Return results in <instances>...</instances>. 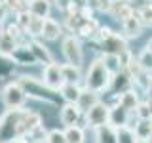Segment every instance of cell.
Here are the masks:
<instances>
[{"mask_svg": "<svg viewBox=\"0 0 152 143\" xmlns=\"http://www.w3.org/2000/svg\"><path fill=\"white\" fill-rule=\"evenodd\" d=\"M110 84H112V74L107 71L103 59L99 57L89 65L88 73H86V90L93 94H101L110 88Z\"/></svg>", "mask_w": 152, "mask_h": 143, "instance_id": "6da1fadb", "label": "cell"}, {"mask_svg": "<svg viewBox=\"0 0 152 143\" xmlns=\"http://www.w3.org/2000/svg\"><path fill=\"white\" fill-rule=\"evenodd\" d=\"M17 84L23 88L27 97H34L38 101H44L48 105H55V99H53V92L50 88H46L42 80H38L36 76H27V74H21L17 78Z\"/></svg>", "mask_w": 152, "mask_h": 143, "instance_id": "7a4b0ae2", "label": "cell"}, {"mask_svg": "<svg viewBox=\"0 0 152 143\" xmlns=\"http://www.w3.org/2000/svg\"><path fill=\"white\" fill-rule=\"evenodd\" d=\"M25 109L17 111H6L0 116V143L13 141L15 137L23 136L21 133V116Z\"/></svg>", "mask_w": 152, "mask_h": 143, "instance_id": "3957f363", "label": "cell"}, {"mask_svg": "<svg viewBox=\"0 0 152 143\" xmlns=\"http://www.w3.org/2000/svg\"><path fill=\"white\" fill-rule=\"evenodd\" d=\"M25 101H27V95L17 82H10L2 88V103L8 107V111L23 109L25 107Z\"/></svg>", "mask_w": 152, "mask_h": 143, "instance_id": "277c9868", "label": "cell"}, {"mask_svg": "<svg viewBox=\"0 0 152 143\" xmlns=\"http://www.w3.org/2000/svg\"><path fill=\"white\" fill-rule=\"evenodd\" d=\"M61 50H63V55L66 59L69 65H74V67H80L84 61V52H82V44H80L78 36L74 35H66L61 42Z\"/></svg>", "mask_w": 152, "mask_h": 143, "instance_id": "5b68a950", "label": "cell"}, {"mask_svg": "<svg viewBox=\"0 0 152 143\" xmlns=\"http://www.w3.org/2000/svg\"><path fill=\"white\" fill-rule=\"evenodd\" d=\"M108 116H110V107L103 101H97L91 109L86 111V126L99 128L103 124H108Z\"/></svg>", "mask_w": 152, "mask_h": 143, "instance_id": "8992f818", "label": "cell"}, {"mask_svg": "<svg viewBox=\"0 0 152 143\" xmlns=\"http://www.w3.org/2000/svg\"><path fill=\"white\" fill-rule=\"evenodd\" d=\"M42 82H44V86H46V88H50L51 92H59V90L63 88V84H65L59 65H57V63L46 65L44 67V73H42Z\"/></svg>", "mask_w": 152, "mask_h": 143, "instance_id": "52a82bcc", "label": "cell"}, {"mask_svg": "<svg viewBox=\"0 0 152 143\" xmlns=\"http://www.w3.org/2000/svg\"><path fill=\"white\" fill-rule=\"evenodd\" d=\"M101 48L104 52V55H122L124 52H127V42L126 38L112 32L110 38H107L104 42H101Z\"/></svg>", "mask_w": 152, "mask_h": 143, "instance_id": "ba28073f", "label": "cell"}, {"mask_svg": "<svg viewBox=\"0 0 152 143\" xmlns=\"http://www.w3.org/2000/svg\"><path fill=\"white\" fill-rule=\"evenodd\" d=\"M27 10L36 19H48L51 13V0H25Z\"/></svg>", "mask_w": 152, "mask_h": 143, "instance_id": "9c48e42d", "label": "cell"}, {"mask_svg": "<svg viewBox=\"0 0 152 143\" xmlns=\"http://www.w3.org/2000/svg\"><path fill=\"white\" fill-rule=\"evenodd\" d=\"M80 109L76 107L74 103H65L63 107H61V113H59V120L61 124H63L65 128H69V126H76L80 120Z\"/></svg>", "mask_w": 152, "mask_h": 143, "instance_id": "30bf717a", "label": "cell"}, {"mask_svg": "<svg viewBox=\"0 0 152 143\" xmlns=\"http://www.w3.org/2000/svg\"><path fill=\"white\" fill-rule=\"evenodd\" d=\"M28 48H31V52H32V55H34L36 63H46V65L55 63V61H53V55L50 54V50H48L42 42H38L36 38L28 40Z\"/></svg>", "mask_w": 152, "mask_h": 143, "instance_id": "8fae6325", "label": "cell"}, {"mask_svg": "<svg viewBox=\"0 0 152 143\" xmlns=\"http://www.w3.org/2000/svg\"><path fill=\"white\" fill-rule=\"evenodd\" d=\"M61 35H63V25H61L59 21H55L53 17L44 19V23H42V36H44L46 40L55 42V40L61 38Z\"/></svg>", "mask_w": 152, "mask_h": 143, "instance_id": "7c38bea8", "label": "cell"}, {"mask_svg": "<svg viewBox=\"0 0 152 143\" xmlns=\"http://www.w3.org/2000/svg\"><path fill=\"white\" fill-rule=\"evenodd\" d=\"M10 59H12V63H17V65H34L36 63V59H34V55H32L28 44H19L15 50L12 52Z\"/></svg>", "mask_w": 152, "mask_h": 143, "instance_id": "4fadbf2b", "label": "cell"}, {"mask_svg": "<svg viewBox=\"0 0 152 143\" xmlns=\"http://www.w3.org/2000/svg\"><path fill=\"white\" fill-rule=\"evenodd\" d=\"M93 137L95 143H118L116 137V128L110 126V124H103L99 128H93Z\"/></svg>", "mask_w": 152, "mask_h": 143, "instance_id": "5bb4252c", "label": "cell"}, {"mask_svg": "<svg viewBox=\"0 0 152 143\" xmlns=\"http://www.w3.org/2000/svg\"><path fill=\"white\" fill-rule=\"evenodd\" d=\"M133 12H135V10L131 8V4L127 2V0H114L112 10H110V15L116 19V21H122L124 23L127 17L133 15Z\"/></svg>", "mask_w": 152, "mask_h": 143, "instance_id": "9a60e30c", "label": "cell"}, {"mask_svg": "<svg viewBox=\"0 0 152 143\" xmlns=\"http://www.w3.org/2000/svg\"><path fill=\"white\" fill-rule=\"evenodd\" d=\"M42 126V116L34 111H23V116H21V133L25 136V133L32 132L34 128Z\"/></svg>", "mask_w": 152, "mask_h": 143, "instance_id": "2e32d148", "label": "cell"}, {"mask_svg": "<svg viewBox=\"0 0 152 143\" xmlns=\"http://www.w3.org/2000/svg\"><path fill=\"white\" fill-rule=\"evenodd\" d=\"M127 120H129V113L126 111L120 105H114L110 107V116H108V124L114 128H120V126H127Z\"/></svg>", "mask_w": 152, "mask_h": 143, "instance_id": "e0dca14e", "label": "cell"}, {"mask_svg": "<svg viewBox=\"0 0 152 143\" xmlns=\"http://www.w3.org/2000/svg\"><path fill=\"white\" fill-rule=\"evenodd\" d=\"M122 27H124V32H126L127 38H139L141 32H142V25H141L139 19H137L135 12H133L131 17H127L126 21L122 23Z\"/></svg>", "mask_w": 152, "mask_h": 143, "instance_id": "ac0fdd59", "label": "cell"}, {"mask_svg": "<svg viewBox=\"0 0 152 143\" xmlns=\"http://www.w3.org/2000/svg\"><path fill=\"white\" fill-rule=\"evenodd\" d=\"M59 69H61V74H63L65 84H78V82H80V78H82L80 67H74V65L63 63V65H59Z\"/></svg>", "mask_w": 152, "mask_h": 143, "instance_id": "d6986e66", "label": "cell"}, {"mask_svg": "<svg viewBox=\"0 0 152 143\" xmlns=\"http://www.w3.org/2000/svg\"><path fill=\"white\" fill-rule=\"evenodd\" d=\"M118 105L124 107L127 113L135 111V107L139 105V97H137V94L133 92V90H126V92H122V95L118 97Z\"/></svg>", "mask_w": 152, "mask_h": 143, "instance_id": "ffe728a7", "label": "cell"}, {"mask_svg": "<svg viewBox=\"0 0 152 143\" xmlns=\"http://www.w3.org/2000/svg\"><path fill=\"white\" fill-rule=\"evenodd\" d=\"M59 92H61V97H63L66 103H74L76 105L80 94H82V88H80L78 84H63V88H61Z\"/></svg>", "mask_w": 152, "mask_h": 143, "instance_id": "44dd1931", "label": "cell"}, {"mask_svg": "<svg viewBox=\"0 0 152 143\" xmlns=\"http://www.w3.org/2000/svg\"><path fill=\"white\" fill-rule=\"evenodd\" d=\"M97 101H99V99H97V94L88 92V90H82V94H80L78 101H76V107L80 109V113H86L88 109H91Z\"/></svg>", "mask_w": 152, "mask_h": 143, "instance_id": "7402d4cb", "label": "cell"}, {"mask_svg": "<svg viewBox=\"0 0 152 143\" xmlns=\"http://www.w3.org/2000/svg\"><path fill=\"white\" fill-rule=\"evenodd\" d=\"M15 48H17V42L2 29V31H0V55L10 57V55H12V52L15 50Z\"/></svg>", "mask_w": 152, "mask_h": 143, "instance_id": "603a6c76", "label": "cell"}, {"mask_svg": "<svg viewBox=\"0 0 152 143\" xmlns=\"http://www.w3.org/2000/svg\"><path fill=\"white\" fill-rule=\"evenodd\" d=\"M65 139L66 143H86V136H84V128L82 126H69L65 130Z\"/></svg>", "mask_w": 152, "mask_h": 143, "instance_id": "cb8c5ba5", "label": "cell"}, {"mask_svg": "<svg viewBox=\"0 0 152 143\" xmlns=\"http://www.w3.org/2000/svg\"><path fill=\"white\" fill-rule=\"evenodd\" d=\"M101 27L97 23V19H89V21H82L80 23V27H78V35L80 36H84V38H91V36H95V32H97V29Z\"/></svg>", "mask_w": 152, "mask_h": 143, "instance_id": "d4e9b609", "label": "cell"}, {"mask_svg": "<svg viewBox=\"0 0 152 143\" xmlns=\"http://www.w3.org/2000/svg\"><path fill=\"white\" fill-rule=\"evenodd\" d=\"M104 67H107V71L110 73L112 76L120 74L122 73V63H120V55H103L101 57Z\"/></svg>", "mask_w": 152, "mask_h": 143, "instance_id": "484cf974", "label": "cell"}, {"mask_svg": "<svg viewBox=\"0 0 152 143\" xmlns=\"http://www.w3.org/2000/svg\"><path fill=\"white\" fill-rule=\"evenodd\" d=\"M133 133H135V139H148V137L152 136V130H150V124L148 120H139L135 124V130H133Z\"/></svg>", "mask_w": 152, "mask_h": 143, "instance_id": "4316f807", "label": "cell"}, {"mask_svg": "<svg viewBox=\"0 0 152 143\" xmlns=\"http://www.w3.org/2000/svg\"><path fill=\"white\" fill-rule=\"evenodd\" d=\"M42 23H44V19H36V17H32V19H31L28 27L25 29V35H28V40L42 36Z\"/></svg>", "mask_w": 152, "mask_h": 143, "instance_id": "83f0119b", "label": "cell"}, {"mask_svg": "<svg viewBox=\"0 0 152 143\" xmlns=\"http://www.w3.org/2000/svg\"><path fill=\"white\" fill-rule=\"evenodd\" d=\"M137 63H139L141 71H145V73H152V52L150 50H142L139 57H137Z\"/></svg>", "mask_w": 152, "mask_h": 143, "instance_id": "f1b7e54d", "label": "cell"}, {"mask_svg": "<svg viewBox=\"0 0 152 143\" xmlns=\"http://www.w3.org/2000/svg\"><path fill=\"white\" fill-rule=\"evenodd\" d=\"M116 137H118V143H135V133H133V128L129 126L116 128Z\"/></svg>", "mask_w": 152, "mask_h": 143, "instance_id": "f546056e", "label": "cell"}, {"mask_svg": "<svg viewBox=\"0 0 152 143\" xmlns=\"http://www.w3.org/2000/svg\"><path fill=\"white\" fill-rule=\"evenodd\" d=\"M135 15L141 21V25H152V4H146V6H142V8H137Z\"/></svg>", "mask_w": 152, "mask_h": 143, "instance_id": "4dcf8cb0", "label": "cell"}, {"mask_svg": "<svg viewBox=\"0 0 152 143\" xmlns=\"http://www.w3.org/2000/svg\"><path fill=\"white\" fill-rule=\"evenodd\" d=\"M135 114L139 120H148L152 118V105L148 101H139V105L135 107Z\"/></svg>", "mask_w": 152, "mask_h": 143, "instance_id": "1f68e13d", "label": "cell"}, {"mask_svg": "<svg viewBox=\"0 0 152 143\" xmlns=\"http://www.w3.org/2000/svg\"><path fill=\"white\" fill-rule=\"evenodd\" d=\"M4 6H6L8 13H19V12H25L27 10V2L25 0H4Z\"/></svg>", "mask_w": 152, "mask_h": 143, "instance_id": "d6a6232c", "label": "cell"}, {"mask_svg": "<svg viewBox=\"0 0 152 143\" xmlns=\"http://www.w3.org/2000/svg\"><path fill=\"white\" fill-rule=\"evenodd\" d=\"M46 141L48 143H66L65 132L59 130V128H53V130H50V132L46 133Z\"/></svg>", "mask_w": 152, "mask_h": 143, "instance_id": "836d02e7", "label": "cell"}, {"mask_svg": "<svg viewBox=\"0 0 152 143\" xmlns=\"http://www.w3.org/2000/svg\"><path fill=\"white\" fill-rule=\"evenodd\" d=\"M12 71H13V63H12V59H10V57L0 55V78H8Z\"/></svg>", "mask_w": 152, "mask_h": 143, "instance_id": "e575fe53", "label": "cell"}, {"mask_svg": "<svg viewBox=\"0 0 152 143\" xmlns=\"http://www.w3.org/2000/svg\"><path fill=\"white\" fill-rule=\"evenodd\" d=\"M31 19H32V15L28 13V10H25V12H19V13H15V23H17V27L19 29H25L28 27V23H31Z\"/></svg>", "mask_w": 152, "mask_h": 143, "instance_id": "d590c367", "label": "cell"}, {"mask_svg": "<svg viewBox=\"0 0 152 143\" xmlns=\"http://www.w3.org/2000/svg\"><path fill=\"white\" fill-rule=\"evenodd\" d=\"M80 23H82V19H80L78 15H66V19H65V25H66V29H69L70 32L78 31Z\"/></svg>", "mask_w": 152, "mask_h": 143, "instance_id": "8d00e7d4", "label": "cell"}, {"mask_svg": "<svg viewBox=\"0 0 152 143\" xmlns=\"http://www.w3.org/2000/svg\"><path fill=\"white\" fill-rule=\"evenodd\" d=\"M112 32H114V31H112L110 27H99L97 32H95V36H97V40H99V44H101V42H104L107 38H110Z\"/></svg>", "mask_w": 152, "mask_h": 143, "instance_id": "74e56055", "label": "cell"}, {"mask_svg": "<svg viewBox=\"0 0 152 143\" xmlns=\"http://www.w3.org/2000/svg\"><path fill=\"white\" fill-rule=\"evenodd\" d=\"M93 4H95V8H97L99 12H107V13H110L114 0H95Z\"/></svg>", "mask_w": 152, "mask_h": 143, "instance_id": "f35d334b", "label": "cell"}, {"mask_svg": "<svg viewBox=\"0 0 152 143\" xmlns=\"http://www.w3.org/2000/svg\"><path fill=\"white\" fill-rule=\"evenodd\" d=\"M57 10H61V12H66L70 6H72V0H53Z\"/></svg>", "mask_w": 152, "mask_h": 143, "instance_id": "ab89813d", "label": "cell"}, {"mask_svg": "<svg viewBox=\"0 0 152 143\" xmlns=\"http://www.w3.org/2000/svg\"><path fill=\"white\" fill-rule=\"evenodd\" d=\"M127 2H129L131 8L135 10V8H142V6H146V4H150V0H127Z\"/></svg>", "mask_w": 152, "mask_h": 143, "instance_id": "60d3db41", "label": "cell"}, {"mask_svg": "<svg viewBox=\"0 0 152 143\" xmlns=\"http://www.w3.org/2000/svg\"><path fill=\"white\" fill-rule=\"evenodd\" d=\"M6 17H8V10L4 6V0H0V25L6 21Z\"/></svg>", "mask_w": 152, "mask_h": 143, "instance_id": "b9f144b4", "label": "cell"}, {"mask_svg": "<svg viewBox=\"0 0 152 143\" xmlns=\"http://www.w3.org/2000/svg\"><path fill=\"white\" fill-rule=\"evenodd\" d=\"M146 50H150V52H152V38L148 40V46H146Z\"/></svg>", "mask_w": 152, "mask_h": 143, "instance_id": "7bdbcfd3", "label": "cell"}, {"mask_svg": "<svg viewBox=\"0 0 152 143\" xmlns=\"http://www.w3.org/2000/svg\"><path fill=\"white\" fill-rule=\"evenodd\" d=\"M135 143H146L145 139H135Z\"/></svg>", "mask_w": 152, "mask_h": 143, "instance_id": "ee69618b", "label": "cell"}, {"mask_svg": "<svg viewBox=\"0 0 152 143\" xmlns=\"http://www.w3.org/2000/svg\"><path fill=\"white\" fill-rule=\"evenodd\" d=\"M40 143H48V141H46V139H44V141H40Z\"/></svg>", "mask_w": 152, "mask_h": 143, "instance_id": "f6af8a7d", "label": "cell"}]
</instances>
